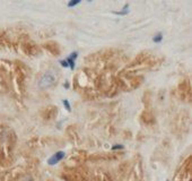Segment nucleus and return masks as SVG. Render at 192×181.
I'll return each mask as SVG.
<instances>
[{
  "instance_id": "obj_4",
  "label": "nucleus",
  "mask_w": 192,
  "mask_h": 181,
  "mask_svg": "<svg viewBox=\"0 0 192 181\" xmlns=\"http://www.w3.org/2000/svg\"><path fill=\"white\" fill-rule=\"evenodd\" d=\"M128 5H125V6H124L123 7V9H122V10H121V12H114V14H115V15H120V16H122V15H127V14H128Z\"/></svg>"
},
{
  "instance_id": "obj_5",
  "label": "nucleus",
  "mask_w": 192,
  "mask_h": 181,
  "mask_svg": "<svg viewBox=\"0 0 192 181\" xmlns=\"http://www.w3.org/2000/svg\"><path fill=\"white\" fill-rule=\"evenodd\" d=\"M162 39H163V34H162V33H158V34H156V35L153 37V41H154L155 43H159L160 41H162Z\"/></svg>"
},
{
  "instance_id": "obj_1",
  "label": "nucleus",
  "mask_w": 192,
  "mask_h": 181,
  "mask_svg": "<svg viewBox=\"0 0 192 181\" xmlns=\"http://www.w3.org/2000/svg\"><path fill=\"white\" fill-rule=\"evenodd\" d=\"M54 84V77L48 72V74H44L43 76L41 77L40 82H39V86L41 89H48L50 86H52Z\"/></svg>"
},
{
  "instance_id": "obj_8",
  "label": "nucleus",
  "mask_w": 192,
  "mask_h": 181,
  "mask_svg": "<svg viewBox=\"0 0 192 181\" xmlns=\"http://www.w3.org/2000/svg\"><path fill=\"white\" fill-rule=\"evenodd\" d=\"M113 151H115V149H123V146L122 145H114L112 147Z\"/></svg>"
},
{
  "instance_id": "obj_2",
  "label": "nucleus",
  "mask_w": 192,
  "mask_h": 181,
  "mask_svg": "<svg viewBox=\"0 0 192 181\" xmlns=\"http://www.w3.org/2000/svg\"><path fill=\"white\" fill-rule=\"evenodd\" d=\"M64 155H66V154H64L63 151H59V152H57L56 154H53L52 156L48 160V164L49 165H56L57 163H59L62 158H64Z\"/></svg>"
},
{
  "instance_id": "obj_9",
  "label": "nucleus",
  "mask_w": 192,
  "mask_h": 181,
  "mask_svg": "<svg viewBox=\"0 0 192 181\" xmlns=\"http://www.w3.org/2000/svg\"><path fill=\"white\" fill-rule=\"evenodd\" d=\"M60 64H61V66H62V67H69L68 64H67V61H66V59H64V60H61Z\"/></svg>"
},
{
  "instance_id": "obj_3",
  "label": "nucleus",
  "mask_w": 192,
  "mask_h": 181,
  "mask_svg": "<svg viewBox=\"0 0 192 181\" xmlns=\"http://www.w3.org/2000/svg\"><path fill=\"white\" fill-rule=\"evenodd\" d=\"M77 57H78V53L74 52V53H71V54H70L67 59H66V61H67V64H68V66H69V68L71 69V70L75 69V61H76Z\"/></svg>"
},
{
  "instance_id": "obj_7",
  "label": "nucleus",
  "mask_w": 192,
  "mask_h": 181,
  "mask_svg": "<svg viewBox=\"0 0 192 181\" xmlns=\"http://www.w3.org/2000/svg\"><path fill=\"white\" fill-rule=\"evenodd\" d=\"M80 1L79 0H75V1H69L68 2V7H75V6H77V5L79 4Z\"/></svg>"
},
{
  "instance_id": "obj_6",
  "label": "nucleus",
  "mask_w": 192,
  "mask_h": 181,
  "mask_svg": "<svg viewBox=\"0 0 192 181\" xmlns=\"http://www.w3.org/2000/svg\"><path fill=\"white\" fill-rule=\"evenodd\" d=\"M62 103H63L64 108L67 109V111H68V112H70V111H71V108H70V104H69L68 100H63V101H62Z\"/></svg>"
}]
</instances>
